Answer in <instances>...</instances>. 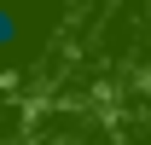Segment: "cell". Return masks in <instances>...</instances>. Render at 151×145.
I'll list each match as a JSON object with an SVG mask.
<instances>
[{
	"instance_id": "cell-1",
	"label": "cell",
	"mask_w": 151,
	"mask_h": 145,
	"mask_svg": "<svg viewBox=\"0 0 151 145\" xmlns=\"http://www.w3.org/2000/svg\"><path fill=\"white\" fill-rule=\"evenodd\" d=\"M18 35H23V18L12 12V6H0V47H12Z\"/></svg>"
}]
</instances>
